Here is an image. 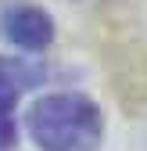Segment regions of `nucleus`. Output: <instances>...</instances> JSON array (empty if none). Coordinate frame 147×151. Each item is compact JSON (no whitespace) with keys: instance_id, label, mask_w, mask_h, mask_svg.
I'll return each mask as SVG.
<instances>
[{"instance_id":"f257e3e1","label":"nucleus","mask_w":147,"mask_h":151,"mask_svg":"<svg viewBox=\"0 0 147 151\" xmlns=\"http://www.w3.org/2000/svg\"><path fill=\"white\" fill-rule=\"evenodd\" d=\"M29 133L40 151H97L104 122L93 101L79 93H50L32 104Z\"/></svg>"},{"instance_id":"f03ea898","label":"nucleus","mask_w":147,"mask_h":151,"mask_svg":"<svg viewBox=\"0 0 147 151\" xmlns=\"http://www.w3.org/2000/svg\"><path fill=\"white\" fill-rule=\"evenodd\" d=\"M4 32L22 50H43L54 40V22L40 7H14L4 14Z\"/></svg>"},{"instance_id":"7ed1b4c3","label":"nucleus","mask_w":147,"mask_h":151,"mask_svg":"<svg viewBox=\"0 0 147 151\" xmlns=\"http://www.w3.org/2000/svg\"><path fill=\"white\" fill-rule=\"evenodd\" d=\"M18 79H14V68L7 61H0V111H11V104L18 101Z\"/></svg>"},{"instance_id":"20e7f679","label":"nucleus","mask_w":147,"mask_h":151,"mask_svg":"<svg viewBox=\"0 0 147 151\" xmlns=\"http://www.w3.org/2000/svg\"><path fill=\"white\" fill-rule=\"evenodd\" d=\"M11 144H14V122L7 111H0V151H7Z\"/></svg>"}]
</instances>
